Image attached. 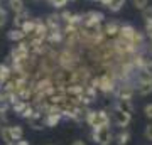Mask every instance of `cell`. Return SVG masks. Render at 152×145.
I'll list each match as a JSON object with an SVG mask.
<instances>
[{
    "instance_id": "6da1fadb",
    "label": "cell",
    "mask_w": 152,
    "mask_h": 145,
    "mask_svg": "<svg viewBox=\"0 0 152 145\" xmlns=\"http://www.w3.org/2000/svg\"><path fill=\"white\" fill-rule=\"evenodd\" d=\"M85 122L91 128H98V127H110L112 118L107 113V110H88L86 117H85Z\"/></svg>"
},
{
    "instance_id": "7a4b0ae2",
    "label": "cell",
    "mask_w": 152,
    "mask_h": 145,
    "mask_svg": "<svg viewBox=\"0 0 152 145\" xmlns=\"http://www.w3.org/2000/svg\"><path fill=\"white\" fill-rule=\"evenodd\" d=\"M91 138L98 145H110L113 142V133L110 127H98V128H91Z\"/></svg>"
},
{
    "instance_id": "3957f363",
    "label": "cell",
    "mask_w": 152,
    "mask_h": 145,
    "mask_svg": "<svg viewBox=\"0 0 152 145\" xmlns=\"http://www.w3.org/2000/svg\"><path fill=\"white\" fill-rule=\"evenodd\" d=\"M112 122H113L118 128H125V127H129V123L132 122V115L124 113L122 110H118V108H113V111H112Z\"/></svg>"
},
{
    "instance_id": "277c9868",
    "label": "cell",
    "mask_w": 152,
    "mask_h": 145,
    "mask_svg": "<svg viewBox=\"0 0 152 145\" xmlns=\"http://www.w3.org/2000/svg\"><path fill=\"white\" fill-rule=\"evenodd\" d=\"M105 20V15L98 10H90L86 14L81 15V24L80 26H86V24H96V26H102V22Z\"/></svg>"
},
{
    "instance_id": "5b68a950",
    "label": "cell",
    "mask_w": 152,
    "mask_h": 145,
    "mask_svg": "<svg viewBox=\"0 0 152 145\" xmlns=\"http://www.w3.org/2000/svg\"><path fill=\"white\" fill-rule=\"evenodd\" d=\"M120 22L117 20H112V22H107L103 27H102V32H103V37L107 41H113L117 36H118V31H120Z\"/></svg>"
},
{
    "instance_id": "8992f818",
    "label": "cell",
    "mask_w": 152,
    "mask_h": 145,
    "mask_svg": "<svg viewBox=\"0 0 152 145\" xmlns=\"http://www.w3.org/2000/svg\"><path fill=\"white\" fill-rule=\"evenodd\" d=\"M29 58V47L27 42L22 41V42H17V46H14L10 52V59H27Z\"/></svg>"
},
{
    "instance_id": "52a82bcc",
    "label": "cell",
    "mask_w": 152,
    "mask_h": 145,
    "mask_svg": "<svg viewBox=\"0 0 152 145\" xmlns=\"http://www.w3.org/2000/svg\"><path fill=\"white\" fill-rule=\"evenodd\" d=\"M135 27L130 26V24H122L120 26V31H118V36L117 37L124 39V41H129V42L132 44V37H134V34H135Z\"/></svg>"
},
{
    "instance_id": "ba28073f",
    "label": "cell",
    "mask_w": 152,
    "mask_h": 145,
    "mask_svg": "<svg viewBox=\"0 0 152 145\" xmlns=\"http://www.w3.org/2000/svg\"><path fill=\"white\" fill-rule=\"evenodd\" d=\"M27 122H29V127L34 128V130L46 128V123H44V113H37V111H36L31 118H27Z\"/></svg>"
},
{
    "instance_id": "9c48e42d",
    "label": "cell",
    "mask_w": 152,
    "mask_h": 145,
    "mask_svg": "<svg viewBox=\"0 0 152 145\" xmlns=\"http://www.w3.org/2000/svg\"><path fill=\"white\" fill-rule=\"evenodd\" d=\"M135 93L140 96H147L152 93V81H137L135 83Z\"/></svg>"
},
{
    "instance_id": "30bf717a",
    "label": "cell",
    "mask_w": 152,
    "mask_h": 145,
    "mask_svg": "<svg viewBox=\"0 0 152 145\" xmlns=\"http://www.w3.org/2000/svg\"><path fill=\"white\" fill-rule=\"evenodd\" d=\"M61 120H63V115H61V113H46V115H44V123H46V127H49V128L58 127V125L61 123Z\"/></svg>"
},
{
    "instance_id": "8fae6325",
    "label": "cell",
    "mask_w": 152,
    "mask_h": 145,
    "mask_svg": "<svg viewBox=\"0 0 152 145\" xmlns=\"http://www.w3.org/2000/svg\"><path fill=\"white\" fill-rule=\"evenodd\" d=\"M115 108H118V110H122L124 113H129V115L134 113V103H132V100H117Z\"/></svg>"
},
{
    "instance_id": "7c38bea8",
    "label": "cell",
    "mask_w": 152,
    "mask_h": 145,
    "mask_svg": "<svg viewBox=\"0 0 152 145\" xmlns=\"http://www.w3.org/2000/svg\"><path fill=\"white\" fill-rule=\"evenodd\" d=\"M113 140L117 142V145H127L130 140V132L127 128H120V132L117 135H113Z\"/></svg>"
},
{
    "instance_id": "4fadbf2b",
    "label": "cell",
    "mask_w": 152,
    "mask_h": 145,
    "mask_svg": "<svg viewBox=\"0 0 152 145\" xmlns=\"http://www.w3.org/2000/svg\"><path fill=\"white\" fill-rule=\"evenodd\" d=\"M9 39H10L12 42H22V41H26V34H24V31L22 29H17V27H14L12 31H9Z\"/></svg>"
},
{
    "instance_id": "5bb4252c",
    "label": "cell",
    "mask_w": 152,
    "mask_h": 145,
    "mask_svg": "<svg viewBox=\"0 0 152 145\" xmlns=\"http://www.w3.org/2000/svg\"><path fill=\"white\" fill-rule=\"evenodd\" d=\"M9 4V9H10L14 14H19V12L26 10V5H24V0H7Z\"/></svg>"
},
{
    "instance_id": "9a60e30c",
    "label": "cell",
    "mask_w": 152,
    "mask_h": 145,
    "mask_svg": "<svg viewBox=\"0 0 152 145\" xmlns=\"http://www.w3.org/2000/svg\"><path fill=\"white\" fill-rule=\"evenodd\" d=\"M0 137H2L4 142H5V145H10V144L15 142L14 137H12V133H10V125H7V127H2V128H0Z\"/></svg>"
},
{
    "instance_id": "2e32d148",
    "label": "cell",
    "mask_w": 152,
    "mask_h": 145,
    "mask_svg": "<svg viewBox=\"0 0 152 145\" xmlns=\"http://www.w3.org/2000/svg\"><path fill=\"white\" fill-rule=\"evenodd\" d=\"M29 19V12L24 10V12H19V14H15V17H14V26L17 27V29H20L22 26H24V22Z\"/></svg>"
},
{
    "instance_id": "e0dca14e",
    "label": "cell",
    "mask_w": 152,
    "mask_h": 145,
    "mask_svg": "<svg viewBox=\"0 0 152 145\" xmlns=\"http://www.w3.org/2000/svg\"><path fill=\"white\" fill-rule=\"evenodd\" d=\"M125 2L127 0H108L107 2V9H110V12H118L125 5Z\"/></svg>"
},
{
    "instance_id": "ac0fdd59",
    "label": "cell",
    "mask_w": 152,
    "mask_h": 145,
    "mask_svg": "<svg viewBox=\"0 0 152 145\" xmlns=\"http://www.w3.org/2000/svg\"><path fill=\"white\" fill-rule=\"evenodd\" d=\"M10 73H12V69H10V66H7V64H0V83L4 85L9 78H10Z\"/></svg>"
},
{
    "instance_id": "d6986e66",
    "label": "cell",
    "mask_w": 152,
    "mask_h": 145,
    "mask_svg": "<svg viewBox=\"0 0 152 145\" xmlns=\"http://www.w3.org/2000/svg\"><path fill=\"white\" fill-rule=\"evenodd\" d=\"M10 133L14 137V140H22L24 138V130H22L20 125H10Z\"/></svg>"
},
{
    "instance_id": "ffe728a7",
    "label": "cell",
    "mask_w": 152,
    "mask_h": 145,
    "mask_svg": "<svg viewBox=\"0 0 152 145\" xmlns=\"http://www.w3.org/2000/svg\"><path fill=\"white\" fill-rule=\"evenodd\" d=\"M132 2H134V7L139 9V10H144L149 5V0H132Z\"/></svg>"
},
{
    "instance_id": "44dd1931",
    "label": "cell",
    "mask_w": 152,
    "mask_h": 145,
    "mask_svg": "<svg viewBox=\"0 0 152 145\" xmlns=\"http://www.w3.org/2000/svg\"><path fill=\"white\" fill-rule=\"evenodd\" d=\"M142 17H144V20H152V5H147L142 10Z\"/></svg>"
},
{
    "instance_id": "7402d4cb",
    "label": "cell",
    "mask_w": 152,
    "mask_h": 145,
    "mask_svg": "<svg viewBox=\"0 0 152 145\" xmlns=\"http://www.w3.org/2000/svg\"><path fill=\"white\" fill-rule=\"evenodd\" d=\"M7 10L4 9V7H0V27H4L7 24Z\"/></svg>"
},
{
    "instance_id": "603a6c76",
    "label": "cell",
    "mask_w": 152,
    "mask_h": 145,
    "mask_svg": "<svg viewBox=\"0 0 152 145\" xmlns=\"http://www.w3.org/2000/svg\"><path fill=\"white\" fill-rule=\"evenodd\" d=\"M51 5L56 7V9H64V5L68 4V0H49Z\"/></svg>"
},
{
    "instance_id": "cb8c5ba5",
    "label": "cell",
    "mask_w": 152,
    "mask_h": 145,
    "mask_svg": "<svg viewBox=\"0 0 152 145\" xmlns=\"http://www.w3.org/2000/svg\"><path fill=\"white\" fill-rule=\"evenodd\" d=\"M144 115H145V118L152 120V103H147L144 106Z\"/></svg>"
},
{
    "instance_id": "d4e9b609",
    "label": "cell",
    "mask_w": 152,
    "mask_h": 145,
    "mask_svg": "<svg viewBox=\"0 0 152 145\" xmlns=\"http://www.w3.org/2000/svg\"><path fill=\"white\" fill-rule=\"evenodd\" d=\"M7 125H9V118H7V115L0 111V128H2V127H7Z\"/></svg>"
},
{
    "instance_id": "484cf974",
    "label": "cell",
    "mask_w": 152,
    "mask_h": 145,
    "mask_svg": "<svg viewBox=\"0 0 152 145\" xmlns=\"http://www.w3.org/2000/svg\"><path fill=\"white\" fill-rule=\"evenodd\" d=\"M144 135H145L147 140H152V123H149L145 127V130H144Z\"/></svg>"
},
{
    "instance_id": "4316f807",
    "label": "cell",
    "mask_w": 152,
    "mask_h": 145,
    "mask_svg": "<svg viewBox=\"0 0 152 145\" xmlns=\"http://www.w3.org/2000/svg\"><path fill=\"white\" fill-rule=\"evenodd\" d=\"M12 145H29L27 140H17V142H14Z\"/></svg>"
},
{
    "instance_id": "83f0119b",
    "label": "cell",
    "mask_w": 152,
    "mask_h": 145,
    "mask_svg": "<svg viewBox=\"0 0 152 145\" xmlns=\"http://www.w3.org/2000/svg\"><path fill=\"white\" fill-rule=\"evenodd\" d=\"M147 39H149V49L152 51V32H151V34H147Z\"/></svg>"
},
{
    "instance_id": "f1b7e54d",
    "label": "cell",
    "mask_w": 152,
    "mask_h": 145,
    "mask_svg": "<svg viewBox=\"0 0 152 145\" xmlns=\"http://www.w3.org/2000/svg\"><path fill=\"white\" fill-rule=\"evenodd\" d=\"M71 145H86V144H85L83 140H75V142H73Z\"/></svg>"
},
{
    "instance_id": "f546056e",
    "label": "cell",
    "mask_w": 152,
    "mask_h": 145,
    "mask_svg": "<svg viewBox=\"0 0 152 145\" xmlns=\"http://www.w3.org/2000/svg\"><path fill=\"white\" fill-rule=\"evenodd\" d=\"M100 2H102V4H103V5H107V2H108V0H100Z\"/></svg>"
},
{
    "instance_id": "4dcf8cb0",
    "label": "cell",
    "mask_w": 152,
    "mask_h": 145,
    "mask_svg": "<svg viewBox=\"0 0 152 145\" xmlns=\"http://www.w3.org/2000/svg\"><path fill=\"white\" fill-rule=\"evenodd\" d=\"M91 2H100V0H91Z\"/></svg>"
},
{
    "instance_id": "1f68e13d",
    "label": "cell",
    "mask_w": 152,
    "mask_h": 145,
    "mask_svg": "<svg viewBox=\"0 0 152 145\" xmlns=\"http://www.w3.org/2000/svg\"><path fill=\"white\" fill-rule=\"evenodd\" d=\"M68 2H69V0H68Z\"/></svg>"
},
{
    "instance_id": "d6a6232c",
    "label": "cell",
    "mask_w": 152,
    "mask_h": 145,
    "mask_svg": "<svg viewBox=\"0 0 152 145\" xmlns=\"http://www.w3.org/2000/svg\"><path fill=\"white\" fill-rule=\"evenodd\" d=\"M0 2H2V0H0Z\"/></svg>"
},
{
    "instance_id": "836d02e7",
    "label": "cell",
    "mask_w": 152,
    "mask_h": 145,
    "mask_svg": "<svg viewBox=\"0 0 152 145\" xmlns=\"http://www.w3.org/2000/svg\"><path fill=\"white\" fill-rule=\"evenodd\" d=\"M10 145H12V144H10Z\"/></svg>"
}]
</instances>
